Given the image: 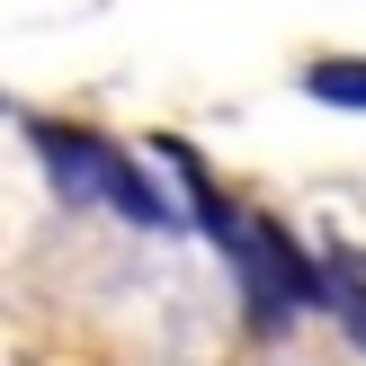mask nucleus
Instances as JSON below:
<instances>
[{
	"label": "nucleus",
	"mask_w": 366,
	"mask_h": 366,
	"mask_svg": "<svg viewBox=\"0 0 366 366\" xmlns=\"http://www.w3.org/2000/svg\"><path fill=\"white\" fill-rule=\"evenodd\" d=\"M161 161H170V170L188 179V197H197V224H206V232H214V250L232 259L250 322H286L295 304H322V268H304V250L286 242L277 224H259V214H242L232 197H214V188H206V170H197V161L179 152V143H161Z\"/></svg>",
	"instance_id": "obj_1"
},
{
	"label": "nucleus",
	"mask_w": 366,
	"mask_h": 366,
	"mask_svg": "<svg viewBox=\"0 0 366 366\" xmlns=\"http://www.w3.org/2000/svg\"><path fill=\"white\" fill-rule=\"evenodd\" d=\"M27 143L45 152V170H54V188H63V197L117 206L125 224H143V232H170V224H179V214H170V197H161L152 179H143L134 161L117 152V143L81 134V125H54V117H27Z\"/></svg>",
	"instance_id": "obj_2"
},
{
	"label": "nucleus",
	"mask_w": 366,
	"mask_h": 366,
	"mask_svg": "<svg viewBox=\"0 0 366 366\" xmlns=\"http://www.w3.org/2000/svg\"><path fill=\"white\" fill-rule=\"evenodd\" d=\"M304 99H322V107H357V117H366V63H357V54L313 63V71H304Z\"/></svg>",
	"instance_id": "obj_3"
},
{
	"label": "nucleus",
	"mask_w": 366,
	"mask_h": 366,
	"mask_svg": "<svg viewBox=\"0 0 366 366\" xmlns=\"http://www.w3.org/2000/svg\"><path fill=\"white\" fill-rule=\"evenodd\" d=\"M322 304H331V313H340V331L366 349V277H357L349 259H331V268H322Z\"/></svg>",
	"instance_id": "obj_4"
}]
</instances>
